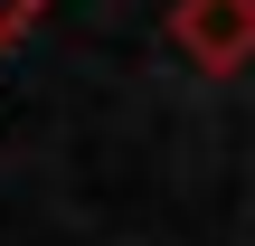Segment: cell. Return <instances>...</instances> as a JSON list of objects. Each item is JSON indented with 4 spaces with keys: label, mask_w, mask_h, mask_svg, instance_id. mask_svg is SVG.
<instances>
[{
    "label": "cell",
    "mask_w": 255,
    "mask_h": 246,
    "mask_svg": "<svg viewBox=\"0 0 255 246\" xmlns=\"http://www.w3.org/2000/svg\"><path fill=\"white\" fill-rule=\"evenodd\" d=\"M170 47H180L199 76L255 66V0H180V9H170Z\"/></svg>",
    "instance_id": "cell-1"
},
{
    "label": "cell",
    "mask_w": 255,
    "mask_h": 246,
    "mask_svg": "<svg viewBox=\"0 0 255 246\" xmlns=\"http://www.w3.org/2000/svg\"><path fill=\"white\" fill-rule=\"evenodd\" d=\"M38 9H47V0H0V47H9V38H19V28H28Z\"/></svg>",
    "instance_id": "cell-2"
}]
</instances>
